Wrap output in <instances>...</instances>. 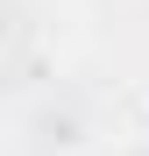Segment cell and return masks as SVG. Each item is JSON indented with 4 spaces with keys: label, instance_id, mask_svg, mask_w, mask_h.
Segmentation results:
<instances>
[]
</instances>
